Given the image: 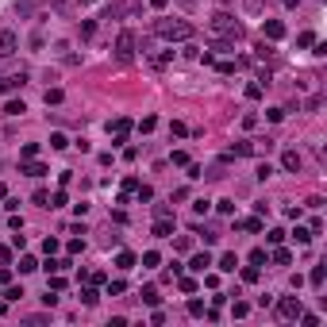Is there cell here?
I'll return each instance as SVG.
<instances>
[{
	"label": "cell",
	"mask_w": 327,
	"mask_h": 327,
	"mask_svg": "<svg viewBox=\"0 0 327 327\" xmlns=\"http://www.w3.org/2000/svg\"><path fill=\"white\" fill-rule=\"evenodd\" d=\"M135 46H139V39H135V31H119V39H116V54H119V58L127 62V58L135 54Z\"/></svg>",
	"instance_id": "5b68a950"
},
{
	"label": "cell",
	"mask_w": 327,
	"mask_h": 327,
	"mask_svg": "<svg viewBox=\"0 0 327 327\" xmlns=\"http://www.w3.org/2000/svg\"><path fill=\"white\" fill-rule=\"evenodd\" d=\"M262 35L277 43V39H281V35H285V23H281V19H266V23H262Z\"/></svg>",
	"instance_id": "9c48e42d"
},
{
	"label": "cell",
	"mask_w": 327,
	"mask_h": 327,
	"mask_svg": "<svg viewBox=\"0 0 327 327\" xmlns=\"http://www.w3.org/2000/svg\"><path fill=\"white\" fill-rule=\"evenodd\" d=\"M269 246H277V243H281V239H285V231H281V227H269Z\"/></svg>",
	"instance_id": "83f0119b"
},
{
	"label": "cell",
	"mask_w": 327,
	"mask_h": 327,
	"mask_svg": "<svg viewBox=\"0 0 327 327\" xmlns=\"http://www.w3.org/2000/svg\"><path fill=\"white\" fill-rule=\"evenodd\" d=\"M300 312H304V304H300V297H281V300H277V320H285V324H293V320H300Z\"/></svg>",
	"instance_id": "3957f363"
},
{
	"label": "cell",
	"mask_w": 327,
	"mask_h": 327,
	"mask_svg": "<svg viewBox=\"0 0 327 327\" xmlns=\"http://www.w3.org/2000/svg\"><path fill=\"white\" fill-rule=\"evenodd\" d=\"M281 169L285 173H300V169H304V154H300L297 147H285L281 150Z\"/></svg>",
	"instance_id": "277c9868"
},
{
	"label": "cell",
	"mask_w": 327,
	"mask_h": 327,
	"mask_svg": "<svg viewBox=\"0 0 327 327\" xmlns=\"http://www.w3.org/2000/svg\"><path fill=\"white\" fill-rule=\"evenodd\" d=\"M208 27L216 31V35H227V39H239V35H243V27H239L235 19H231V12H212V19H208Z\"/></svg>",
	"instance_id": "7a4b0ae2"
},
{
	"label": "cell",
	"mask_w": 327,
	"mask_h": 327,
	"mask_svg": "<svg viewBox=\"0 0 327 327\" xmlns=\"http://www.w3.org/2000/svg\"><path fill=\"white\" fill-rule=\"evenodd\" d=\"M173 235V216H154V239H169Z\"/></svg>",
	"instance_id": "52a82bcc"
},
{
	"label": "cell",
	"mask_w": 327,
	"mask_h": 327,
	"mask_svg": "<svg viewBox=\"0 0 327 327\" xmlns=\"http://www.w3.org/2000/svg\"><path fill=\"white\" fill-rule=\"evenodd\" d=\"M246 312H250V304H243V300H235V304H231V316H235V320H243Z\"/></svg>",
	"instance_id": "484cf974"
},
{
	"label": "cell",
	"mask_w": 327,
	"mask_h": 327,
	"mask_svg": "<svg viewBox=\"0 0 327 327\" xmlns=\"http://www.w3.org/2000/svg\"><path fill=\"white\" fill-rule=\"evenodd\" d=\"M246 96H250V100H262V81H250V85H246Z\"/></svg>",
	"instance_id": "cb8c5ba5"
},
{
	"label": "cell",
	"mask_w": 327,
	"mask_h": 327,
	"mask_svg": "<svg viewBox=\"0 0 327 327\" xmlns=\"http://www.w3.org/2000/svg\"><path fill=\"white\" fill-rule=\"evenodd\" d=\"M185 169H189V177H193V181H196V177H204V169H200L196 162H185Z\"/></svg>",
	"instance_id": "8d00e7d4"
},
{
	"label": "cell",
	"mask_w": 327,
	"mask_h": 327,
	"mask_svg": "<svg viewBox=\"0 0 327 327\" xmlns=\"http://www.w3.org/2000/svg\"><path fill=\"white\" fill-rule=\"evenodd\" d=\"M23 112H27L23 100H8V104H4V116H23Z\"/></svg>",
	"instance_id": "ac0fdd59"
},
{
	"label": "cell",
	"mask_w": 327,
	"mask_h": 327,
	"mask_svg": "<svg viewBox=\"0 0 327 327\" xmlns=\"http://www.w3.org/2000/svg\"><path fill=\"white\" fill-rule=\"evenodd\" d=\"M243 12L246 15H262L266 12V0H243Z\"/></svg>",
	"instance_id": "8fae6325"
},
{
	"label": "cell",
	"mask_w": 327,
	"mask_h": 327,
	"mask_svg": "<svg viewBox=\"0 0 327 327\" xmlns=\"http://www.w3.org/2000/svg\"><path fill=\"white\" fill-rule=\"evenodd\" d=\"M181 293H196V281H193V277H181Z\"/></svg>",
	"instance_id": "f35d334b"
},
{
	"label": "cell",
	"mask_w": 327,
	"mask_h": 327,
	"mask_svg": "<svg viewBox=\"0 0 327 327\" xmlns=\"http://www.w3.org/2000/svg\"><path fill=\"white\" fill-rule=\"evenodd\" d=\"M35 269H39V262H35L31 254H23V258H19V273H35Z\"/></svg>",
	"instance_id": "d6986e66"
},
{
	"label": "cell",
	"mask_w": 327,
	"mask_h": 327,
	"mask_svg": "<svg viewBox=\"0 0 327 327\" xmlns=\"http://www.w3.org/2000/svg\"><path fill=\"white\" fill-rule=\"evenodd\" d=\"M96 300H100V293H96V285H89V289H81V304H96Z\"/></svg>",
	"instance_id": "e0dca14e"
},
{
	"label": "cell",
	"mask_w": 327,
	"mask_h": 327,
	"mask_svg": "<svg viewBox=\"0 0 327 327\" xmlns=\"http://www.w3.org/2000/svg\"><path fill=\"white\" fill-rule=\"evenodd\" d=\"M220 269H223V273H235V269H239V258H235V254H223V258H220Z\"/></svg>",
	"instance_id": "2e32d148"
},
{
	"label": "cell",
	"mask_w": 327,
	"mask_h": 327,
	"mask_svg": "<svg viewBox=\"0 0 327 327\" xmlns=\"http://www.w3.org/2000/svg\"><path fill=\"white\" fill-rule=\"evenodd\" d=\"M293 243H297V246H308V243H312V227H297V231H293Z\"/></svg>",
	"instance_id": "5bb4252c"
},
{
	"label": "cell",
	"mask_w": 327,
	"mask_h": 327,
	"mask_svg": "<svg viewBox=\"0 0 327 327\" xmlns=\"http://www.w3.org/2000/svg\"><path fill=\"white\" fill-rule=\"evenodd\" d=\"M169 62H173V50H165V54H158V58H154V66H169Z\"/></svg>",
	"instance_id": "ab89813d"
},
{
	"label": "cell",
	"mask_w": 327,
	"mask_h": 327,
	"mask_svg": "<svg viewBox=\"0 0 327 327\" xmlns=\"http://www.w3.org/2000/svg\"><path fill=\"white\" fill-rule=\"evenodd\" d=\"M243 281H246V285L258 281V266H246V269H243Z\"/></svg>",
	"instance_id": "1f68e13d"
},
{
	"label": "cell",
	"mask_w": 327,
	"mask_h": 327,
	"mask_svg": "<svg viewBox=\"0 0 327 327\" xmlns=\"http://www.w3.org/2000/svg\"><path fill=\"white\" fill-rule=\"evenodd\" d=\"M269 258H273V266H289V262H293V254H289V250H285V246H281V243H277V250H273V254H269Z\"/></svg>",
	"instance_id": "4fadbf2b"
},
{
	"label": "cell",
	"mask_w": 327,
	"mask_h": 327,
	"mask_svg": "<svg viewBox=\"0 0 327 327\" xmlns=\"http://www.w3.org/2000/svg\"><path fill=\"white\" fill-rule=\"evenodd\" d=\"M154 35H158V39H165V43H189L196 31H193V23H189V19H173V15H162V19L154 23Z\"/></svg>",
	"instance_id": "6da1fadb"
},
{
	"label": "cell",
	"mask_w": 327,
	"mask_h": 327,
	"mask_svg": "<svg viewBox=\"0 0 327 327\" xmlns=\"http://www.w3.org/2000/svg\"><path fill=\"white\" fill-rule=\"evenodd\" d=\"M143 300H147L150 308H158V300H162V297H158V289H150V285H147V289H143Z\"/></svg>",
	"instance_id": "7402d4cb"
},
{
	"label": "cell",
	"mask_w": 327,
	"mask_h": 327,
	"mask_svg": "<svg viewBox=\"0 0 327 327\" xmlns=\"http://www.w3.org/2000/svg\"><path fill=\"white\" fill-rule=\"evenodd\" d=\"M312 43H316L312 31H300V35H297V46H312Z\"/></svg>",
	"instance_id": "f1b7e54d"
},
{
	"label": "cell",
	"mask_w": 327,
	"mask_h": 327,
	"mask_svg": "<svg viewBox=\"0 0 327 327\" xmlns=\"http://www.w3.org/2000/svg\"><path fill=\"white\" fill-rule=\"evenodd\" d=\"M15 50H19V35H15V31H0V58H12Z\"/></svg>",
	"instance_id": "8992f818"
},
{
	"label": "cell",
	"mask_w": 327,
	"mask_h": 327,
	"mask_svg": "<svg viewBox=\"0 0 327 327\" xmlns=\"http://www.w3.org/2000/svg\"><path fill=\"white\" fill-rule=\"evenodd\" d=\"M216 4H231V0H216Z\"/></svg>",
	"instance_id": "bcb514c9"
},
{
	"label": "cell",
	"mask_w": 327,
	"mask_h": 327,
	"mask_svg": "<svg viewBox=\"0 0 327 327\" xmlns=\"http://www.w3.org/2000/svg\"><path fill=\"white\" fill-rule=\"evenodd\" d=\"M208 266H212V254H193V262H189V269H193V273H204Z\"/></svg>",
	"instance_id": "30bf717a"
},
{
	"label": "cell",
	"mask_w": 327,
	"mask_h": 327,
	"mask_svg": "<svg viewBox=\"0 0 327 327\" xmlns=\"http://www.w3.org/2000/svg\"><path fill=\"white\" fill-rule=\"evenodd\" d=\"M4 196H8V185H4V181H0V200H4Z\"/></svg>",
	"instance_id": "f6af8a7d"
},
{
	"label": "cell",
	"mask_w": 327,
	"mask_h": 327,
	"mask_svg": "<svg viewBox=\"0 0 327 327\" xmlns=\"http://www.w3.org/2000/svg\"><path fill=\"white\" fill-rule=\"evenodd\" d=\"M112 131H116V143H123L127 131H131V119H116V123H112Z\"/></svg>",
	"instance_id": "7c38bea8"
},
{
	"label": "cell",
	"mask_w": 327,
	"mask_h": 327,
	"mask_svg": "<svg viewBox=\"0 0 327 327\" xmlns=\"http://www.w3.org/2000/svg\"><path fill=\"white\" fill-rule=\"evenodd\" d=\"M239 227H243V231H262V220L250 216V220H239Z\"/></svg>",
	"instance_id": "44dd1931"
},
{
	"label": "cell",
	"mask_w": 327,
	"mask_h": 327,
	"mask_svg": "<svg viewBox=\"0 0 327 327\" xmlns=\"http://www.w3.org/2000/svg\"><path fill=\"white\" fill-rule=\"evenodd\" d=\"M62 204H66V193H62V189H58V193L50 196V208H62Z\"/></svg>",
	"instance_id": "60d3db41"
},
{
	"label": "cell",
	"mask_w": 327,
	"mask_h": 327,
	"mask_svg": "<svg viewBox=\"0 0 327 327\" xmlns=\"http://www.w3.org/2000/svg\"><path fill=\"white\" fill-rule=\"evenodd\" d=\"M220 212L223 216H235V200H220Z\"/></svg>",
	"instance_id": "74e56055"
},
{
	"label": "cell",
	"mask_w": 327,
	"mask_h": 327,
	"mask_svg": "<svg viewBox=\"0 0 327 327\" xmlns=\"http://www.w3.org/2000/svg\"><path fill=\"white\" fill-rule=\"evenodd\" d=\"M43 100H46V104H62V89H46Z\"/></svg>",
	"instance_id": "f546056e"
},
{
	"label": "cell",
	"mask_w": 327,
	"mask_h": 327,
	"mask_svg": "<svg viewBox=\"0 0 327 327\" xmlns=\"http://www.w3.org/2000/svg\"><path fill=\"white\" fill-rule=\"evenodd\" d=\"M266 177H273V165L262 162V165H258V181H266Z\"/></svg>",
	"instance_id": "836d02e7"
},
{
	"label": "cell",
	"mask_w": 327,
	"mask_h": 327,
	"mask_svg": "<svg viewBox=\"0 0 327 327\" xmlns=\"http://www.w3.org/2000/svg\"><path fill=\"white\" fill-rule=\"evenodd\" d=\"M181 8H196V0H177Z\"/></svg>",
	"instance_id": "ee69618b"
},
{
	"label": "cell",
	"mask_w": 327,
	"mask_h": 327,
	"mask_svg": "<svg viewBox=\"0 0 327 327\" xmlns=\"http://www.w3.org/2000/svg\"><path fill=\"white\" fill-rule=\"evenodd\" d=\"M216 70H220V74H227V77H231V74H235V70H239V62H220Z\"/></svg>",
	"instance_id": "d6a6232c"
},
{
	"label": "cell",
	"mask_w": 327,
	"mask_h": 327,
	"mask_svg": "<svg viewBox=\"0 0 327 327\" xmlns=\"http://www.w3.org/2000/svg\"><path fill=\"white\" fill-rule=\"evenodd\" d=\"M266 119H269V123H281V119H285V108H269Z\"/></svg>",
	"instance_id": "4dcf8cb0"
},
{
	"label": "cell",
	"mask_w": 327,
	"mask_h": 327,
	"mask_svg": "<svg viewBox=\"0 0 327 327\" xmlns=\"http://www.w3.org/2000/svg\"><path fill=\"white\" fill-rule=\"evenodd\" d=\"M135 262H139V258H135L131 250H119V254H116V266H119V269H131Z\"/></svg>",
	"instance_id": "9a60e30c"
},
{
	"label": "cell",
	"mask_w": 327,
	"mask_h": 327,
	"mask_svg": "<svg viewBox=\"0 0 327 327\" xmlns=\"http://www.w3.org/2000/svg\"><path fill=\"white\" fill-rule=\"evenodd\" d=\"M123 289H127V285H123V281H108V297H119Z\"/></svg>",
	"instance_id": "e575fe53"
},
{
	"label": "cell",
	"mask_w": 327,
	"mask_h": 327,
	"mask_svg": "<svg viewBox=\"0 0 327 327\" xmlns=\"http://www.w3.org/2000/svg\"><path fill=\"white\" fill-rule=\"evenodd\" d=\"M165 4H169V0H150V8H154V12H165Z\"/></svg>",
	"instance_id": "7bdbcfd3"
},
{
	"label": "cell",
	"mask_w": 327,
	"mask_h": 327,
	"mask_svg": "<svg viewBox=\"0 0 327 327\" xmlns=\"http://www.w3.org/2000/svg\"><path fill=\"white\" fill-rule=\"evenodd\" d=\"M158 262H162V258H158V250H147V254H143V266H147V269H154Z\"/></svg>",
	"instance_id": "4316f807"
},
{
	"label": "cell",
	"mask_w": 327,
	"mask_h": 327,
	"mask_svg": "<svg viewBox=\"0 0 327 327\" xmlns=\"http://www.w3.org/2000/svg\"><path fill=\"white\" fill-rule=\"evenodd\" d=\"M135 196H139V204H147L150 196H154V189H150V185H139V189H135Z\"/></svg>",
	"instance_id": "d4e9b609"
},
{
	"label": "cell",
	"mask_w": 327,
	"mask_h": 327,
	"mask_svg": "<svg viewBox=\"0 0 327 327\" xmlns=\"http://www.w3.org/2000/svg\"><path fill=\"white\" fill-rule=\"evenodd\" d=\"M189 316H204V300H189Z\"/></svg>",
	"instance_id": "d590c367"
},
{
	"label": "cell",
	"mask_w": 327,
	"mask_h": 327,
	"mask_svg": "<svg viewBox=\"0 0 327 327\" xmlns=\"http://www.w3.org/2000/svg\"><path fill=\"white\" fill-rule=\"evenodd\" d=\"M66 147H70V139H66L62 131H54V135H50V150H66Z\"/></svg>",
	"instance_id": "ffe728a7"
},
{
	"label": "cell",
	"mask_w": 327,
	"mask_h": 327,
	"mask_svg": "<svg viewBox=\"0 0 327 327\" xmlns=\"http://www.w3.org/2000/svg\"><path fill=\"white\" fill-rule=\"evenodd\" d=\"M266 262V250H250V266H262Z\"/></svg>",
	"instance_id": "b9f144b4"
},
{
	"label": "cell",
	"mask_w": 327,
	"mask_h": 327,
	"mask_svg": "<svg viewBox=\"0 0 327 327\" xmlns=\"http://www.w3.org/2000/svg\"><path fill=\"white\" fill-rule=\"evenodd\" d=\"M19 173H27V177H46L50 169H46L43 162H35V158H23V165H19Z\"/></svg>",
	"instance_id": "ba28073f"
},
{
	"label": "cell",
	"mask_w": 327,
	"mask_h": 327,
	"mask_svg": "<svg viewBox=\"0 0 327 327\" xmlns=\"http://www.w3.org/2000/svg\"><path fill=\"white\" fill-rule=\"evenodd\" d=\"M324 277H327V266H316V269H312V277H308V281H312L316 289H320V285H324Z\"/></svg>",
	"instance_id": "603a6c76"
}]
</instances>
